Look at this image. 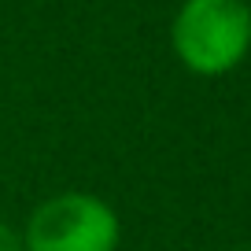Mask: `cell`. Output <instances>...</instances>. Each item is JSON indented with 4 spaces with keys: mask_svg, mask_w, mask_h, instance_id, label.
I'll return each instance as SVG.
<instances>
[{
    "mask_svg": "<svg viewBox=\"0 0 251 251\" xmlns=\"http://www.w3.org/2000/svg\"><path fill=\"white\" fill-rule=\"evenodd\" d=\"M170 41L192 74L218 78L240 67L251 48L248 0H185L174 15Z\"/></svg>",
    "mask_w": 251,
    "mask_h": 251,
    "instance_id": "1",
    "label": "cell"
},
{
    "mask_svg": "<svg viewBox=\"0 0 251 251\" xmlns=\"http://www.w3.org/2000/svg\"><path fill=\"white\" fill-rule=\"evenodd\" d=\"M118 218L89 192H63L41 203L26 226V251H115Z\"/></svg>",
    "mask_w": 251,
    "mask_h": 251,
    "instance_id": "2",
    "label": "cell"
},
{
    "mask_svg": "<svg viewBox=\"0 0 251 251\" xmlns=\"http://www.w3.org/2000/svg\"><path fill=\"white\" fill-rule=\"evenodd\" d=\"M0 251H23V240L15 236V229L0 222Z\"/></svg>",
    "mask_w": 251,
    "mask_h": 251,
    "instance_id": "3",
    "label": "cell"
}]
</instances>
